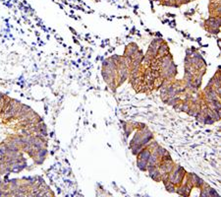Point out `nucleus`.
Listing matches in <instances>:
<instances>
[{
    "instance_id": "f257e3e1",
    "label": "nucleus",
    "mask_w": 221,
    "mask_h": 197,
    "mask_svg": "<svg viewBox=\"0 0 221 197\" xmlns=\"http://www.w3.org/2000/svg\"><path fill=\"white\" fill-rule=\"evenodd\" d=\"M137 165H138V168L140 169H142V172H145L147 169V161L142 160V159H138L137 160Z\"/></svg>"
}]
</instances>
